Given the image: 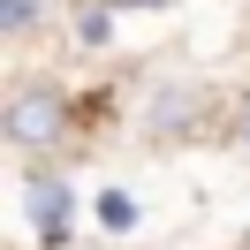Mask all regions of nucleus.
<instances>
[{
  "label": "nucleus",
  "instance_id": "1",
  "mask_svg": "<svg viewBox=\"0 0 250 250\" xmlns=\"http://www.w3.org/2000/svg\"><path fill=\"white\" fill-rule=\"evenodd\" d=\"M68 122H76V106H68L61 83H16L8 106H0V129H8V144H16L31 167L68 144Z\"/></svg>",
  "mask_w": 250,
  "mask_h": 250
},
{
  "label": "nucleus",
  "instance_id": "3",
  "mask_svg": "<svg viewBox=\"0 0 250 250\" xmlns=\"http://www.w3.org/2000/svg\"><path fill=\"white\" fill-rule=\"evenodd\" d=\"M205 83H152V99H144V129H152L159 144H174V137H197L205 129Z\"/></svg>",
  "mask_w": 250,
  "mask_h": 250
},
{
  "label": "nucleus",
  "instance_id": "2",
  "mask_svg": "<svg viewBox=\"0 0 250 250\" xmlns=\"http://www.w3.org/2000/svg\"><path fill=\"white\" fill-rule=\"evenodd\" d=\"M23 228H31L38 250H76V228H83V197L53 159L23 167Z\"/></svg>",
  "mask_w": 250,
  "mask_h": 250
},
{
  "label": "nucleus",
  "instance_id": "5",
  "mask_svg": "<svg viewBox=\"0 0 250 250\" xmlns=\"http://www.w3.org/2000/svg\"><path fill=\"white\" fill-rule=\"evenodd\" d=\"M114 16H122L114 0H106V8H83V16H76V46H114Z\"/></svg>",
  "mask_w": 250,
  "mask_h": 250
},
{
  "label": "nucleus",
  "instance_id": "6",
  "mask_svg": "<svg viewBox=\"0 0 250 250\" xmlns=\"http://www.w3.org/2000/svg\"><path fill=\"white\" fill-rule=\"evenodd\" d=\"M38 16H46V0H0V31L8 38H31Z\"/></svg>",
  "mask_w": 250,
  "mask_h": 250
},
{
  "label": "nucleus",
  "instance_id": "8",
  "mask_svg": "<svg viewBox=\"0 0 250 250\" xmlns=\"http://www.w3.org/2000/svg\"><path fill=\"white\" fill-rule=\"evenodd\" d=\"M243 250H250V243H243Z\"/></svg>",
  "mask_w": 250,
  "mask_h": 250
},
{
  "label": "nucleus",
  "instance_id": "4",
  "mask_svg": "<svg viewBox=\"0 0 250 250\" xmlns=\"http://www.w3.org/2000/svg\"><path fill=\"white\" fill-rule=\"evenodd\" d=\"M137 220H144V205H137V189H122V182H106L91 197V228L99 235H137Z\"/></svg>",
  "mask_w": 250,
  "mask_h": 250
},
{
  "label": "nucleus",
  "instance_id": "7",
  "mask_svg": "<svg viewBox=\"0 0 250 250\" xmlns=\"http://www.w3.org/2000/svg\"><path fill=\"white\" fill-rule=\"evenodd\" d=\"M235 152L250 159V99H243V114H235Z\"/></svg>",
  "mask_w": 250,
  "mask_h": 250
}]
</instances>
